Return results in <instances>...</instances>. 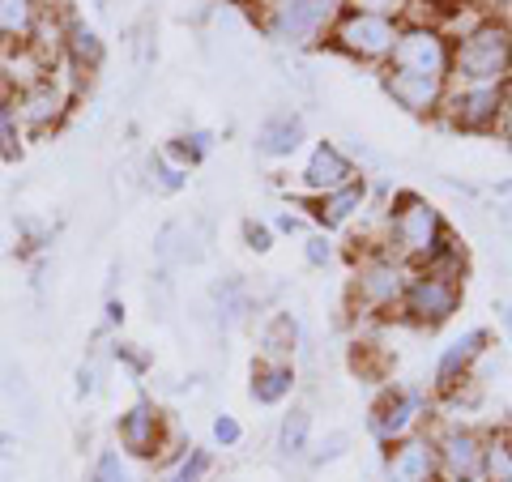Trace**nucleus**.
<instances>
[{
	"mask_svg": "<svg viewBox=\"0 0 512 482\" xmlns=\"http://www.w3.org/2000/svg\"><path fill=\"white\" fill-rule=\"evenodd\" d=\"M448 239L453 231H448L444 214L419 192H397L393 205L384 210V252H393L410 269H423Z\"/></svg>",
	"mask_w": 512,
	"mask_h": 482,
	"instance_id": "f257e3e1",
	"label": "nucleus"
},
{
	"mask_svg": "<svg viewBox=\"0 0 512 482\" xmlns=\"http://www.w3.org/2000/svg\"><path fill=\"white\" fill-rule=\"evenodd\" d=\"M512 82V26L504 18H483L453 43L448 86H508Z\"/></svg>",
	"mask_w": 512,
	"mask_h": 482,
	"instance_id": "f03ea898",
	"label": "nucleus"
},
{
	"mask_svg": "<svg viewBox=\"0 0 512 482\" xmlns=\"http://www.w3.org/2000/svg\"><path fill=\"white\" fill-rule=\"evenodd\" d=\"M406 282H410V265H402L393 252H384V248H363L359 265H355V278H350L355 312H367V316L397 312L402 308V295H406Z\"/></svg>",
	"mask_w": 512,
	"mask_h": 482,
	"instance_id": "7ed1b4c3",
	"label": "nucleus"
},
{
	"mask_svg": "<svg viewBox=\"0 0 512 482\" xmlns=\"http://www.w3.org/2000/svg\"><path fill=\"white\" fill-rule=\"evenodd\" d=\"M9 94V107L13 116H18L22 133L30 137H43V133H56V128L64 124V116H69L73 107V86H69V64H56L47 77H39V82H30L22 90H5Z\"/></svg>",
	"mask_w": 512,
	"mask_h": 482,
	"instance_id": "20e7f679",
	"label": "nucleus"
},
{
	"mask_svg": "<svg viewBox=\"0 0 512 482\" xmlns=\"http://www.w3.org/2000/svg\"><path fill=\"white\" fill-rule=\"evenodd\" d=\"M342 9H346V0H274L261 30L274 43H286V47L325 43L329 26L338 22Z\"/></svg>",
	"mask_w": 512,
	"mask_h": 482,
	"instance_id": "39448f33",
	"label": "nucleus"
},
{
	"mask_svg": "<svg viewBox=\"0 0 512 482\" xmlns=\"http://www.w3.org/2000/svg\"><path fill=\"white\" fill-rule=\"evenodd\" d=\"M461 295L466 291H461V278H453V273L410 269V282H406V295L397 312L419 329H440L461 312Z\"/></svg>",
	"mask_w": 512,
	"mask_h": 482,
	"instance_id": "423d86ee",
	"label": "nucleus"
},
{
	"mask_svg": "<svg viewBox=\"0 0 512 482\" xmlns=\"http://www.w3.org/2000/svg\"><path fill=\"white\" fill-rule=\"evenodd\" d=\"M397 30H402V22H389V18H372V13H350V9H342L338 22L329 26L325 43H329L338 56L355 60V64H389L393 43H397Z\"/></svg>",
	"mask_w": 512,
	"mask_h": 482,
	"instance_id": "0eeeda50",
	"label": "nucleus"
},
{
	"mask_svg": "<svg viewBox=\"0 0 512 482\" xmlns=\"http://www.w3.org/2000/svg\"><path fill=\"white\" fill-rule=\"evenodd\" d=\"M384 69L393 73H419V77H444L453 73V43L440 26L431 22H402L397 30V43H393V56Z\"/></svg>",
	"mask_w": 512,
	"mask_h": 482,
	"instance_id": "6e6552de",
	"label": "nucleus"
},
{
	"mask_svg": "<svg viewBox=\"0 0 512 482\" xmlns=\"http://www.w3.org/2000/svg\"><path fill=\"white\" fill-rule=\"evenodd\" d=\"M508 99V86H448L440 116L461 133H491L500 124V111Z\"/></svg>",
	"mask_w": 512,
	"mask_h": 482,
	"instance_id": "1a4fd4ad",
	"label": "nucleus"
},
{
	"mask_svg": "<svg viewBox=\"0 0 512 482\" xmlns=\"http://www.w3.org/2000/svg\"><path fill=\"white\" fill-rule=\"evenodd\" d=\"M120 444H124V453L128 457H141V461H150V457H167L171 453V436H167V419H163V410L154 406L150 397H137L133 406H128L120 414Z\"/></svg>",
	"mask_w": 512,
	"mask_h": 482,
	"instance_id": "9d476101",
	"label": "nucleus"
},
{
	"mask_svg": "<svg viewBox=\"0 0 512 482\" xmlns=\"http://www.w3.org/2000/svg\"><path fill=\"white\" fill-rule=\"evenodd\" d=\"M436 461L448 482H483L487 478V440L470 427H444L436 440Z\"/></svg>",
	"mask_w": 512,
	"mask_h": 482,
	"instance_id": "9b49d317",
	"label": "nucleus"
},
{
	"mask_svg": "<svg viewBox=\"0 0 512 482\" xmlns=\"http://www.w3.org/2000/svg\"><path fill=\"white\" fill-rule=\"evenodd\" d=\"M423 414H427V397L419 389H389L372 406V436L380 444H397L419 427Z\"/></svg>",
	"mask_w": 512,
	"mask_h": 482,
	"instance_id": "f8f14e48",
	"label": "nucleus"
},
{
	"mask_svg": "<svg viewBox=\"0 0 512 482\" xmlns=\"http://www.w3.org/2000/svg\"><path fill=\"white\" fill-rule=\"evenodd\" d=\"M350 180H359V167L350 163V158L333 146V141H316L312 154H308V163H303V171H299V188L312 192V197L338 192Z\"/></svg>",
	"mask_w": 512,
	"mask_h": 482,
	"instance_id": "ddd939ff",
	"label": "nucleus"
},
{
	"mask_svg": "<svg viewBox=\"0 0 512 482\" xmlns=\"http://www.w3.org/2000/svg\"><path fill=\"white\" fill-rule=\"evenodd\" d=\"M487 346H491V333L487 329H466L461 337H453V342L444 346V355L436 363V393H457L461 384L470 380V367L487 355Z\"/></svg>",
	"mask_w": 512,
	"mask_h": 482,
	"instance_id": "4468645a",
	"label": "nucleus"
},
{
	"mask_svg": "<svg viewBox=\"0 0 512 482\" xmlns=\"http://www.w3.org/2000/svg\"><path fill=\"white\" fill-rule=\"evenodd\" d=\"M384 94H389V99L402 111H410V116H440L448 82H444V77H419V73L384 69Z\"/></svg>",
	"mask_w": 512,
	"mask_h": 482,
	"instance_id": "2eb2a0df",
	"label": "nucleus"
},
{
	"mask_svg": "<svg viewBox=\"0 0 512 482\" xmlns=\"http://www.w3.org/2000/svg\"><path fill=\"white\" fill-rule=\"evenodd\" d=\"M384 478L389 482H436L440 478V461H436V444L427 436H406L389 448L384 461Z\"/></svg>",
	"mask_w": 512,
	"mask_h": 482,
	"instance_id": "dca6fc26",
	"label": "nucleus"
},
{
	"mask_svg": "<svg viewBox=\"0 0 512 482\" xmlns=\"http://www.w3.org/2000/svg\"><path fill=\"white\" fill-rule=\"evenodd\" d=\"M60 60L73 69V77H94L103 69V60H107V47H103V39H99V30L94 26H86V22H77V18H69L64 22V47H60Z\"/></svg>",
	"mask_w": 512,
	"mask_h": 482,
	"instance_id": "f3484780",
	"label": "nucleus"
},
{
	"mask_svg": "<svg viewBox=\"0 0 512 482\" xmlns=\"http://www.w3.org/2000/svg\"><path fill=\"white\" fill-rule=\"evenodd\" d=\"M308 210H312V218H316V227H320V231H338V227H346L350 218L367 210V180L359 175V180H350V184L338 188V192L312 197V201H308Z\"/></svg>",
	"mask_w": 512,
	"mask_h": 482,
	"instance_id": "a211bd4d",
	"label": "nucleus"
},
{
	"mask_svg": "<svg viewBox=\"0 0 512 482\" xmlns=\"http://www.w3.org/2000/svg\"><path fill=\"white\" fill-rule=\"evenodd\" d=\"M154 252H158V261L163 265H197L205 256V235H201L197 222L175 218V222H167V227L158 231Z\"/></svg>",
	"mask_w": 512,
	"mask_h": 482,
	"instance_id": "6ab92c4d",
	"label": "nucleus"
},
{
	"mask_svg": "<svg viewBox=\"0 0 512 482\" xmlns=\"http://www.w3.org/2000/svg\"><path fill=\"white\" fill-rule=\"evenodd\" d=\"M303 137H308V128H303L299 111H278V116H269L261 128H256V154L291 158L303 146Z\"/></svg>",
	"mask_w": 512,
	"mask_h": 482,
	"instance_id": "aec40b11",
	"label": "nucleus"
},
{
	"mask_svg": "<svg viewBox=\"0 0 512 482\" xmlns=\"http://www.w3.org/2000/svg\"><path fill=\"white\" fill-rule=\"evenodd\" d=\"M295 389V367L291 363H252V384H248V393L256 406H278V401H286Z\"/></svg>",
	"mask_w": 512,
	"mask_h": 482,
	"instance_id": "412c9836",
	"label": "nucleus"
},
{
	"mask_svg": "<svg viewBox=\"0 0 512 482\" xmlns=\"http://www.w3.org/2000/svg\"><path fill=\"white\" fill-rule=\"evenodd\" d=\"M43 18L39 0H0V39L5 43H30Z\"/></svg>",
	"mask_w": 512,
	"mask_h": 482,
	"instance_id": "4be33fe9",
	"label": "nucleus"
},
{
	"mask_svg": "<svg viewBox=\"0 0 512 482\" xmlns=\"http://www.w3.org/2000/svg\"><path fill=\"white\" fill-rule=\"evenodd\" d=\"M214 308H218V325L222 329H235L244 325L248 312H252V291L244 278H222L214 286Z\"/></svg>",
	"mask_w": 512,
	"mask_h": 482,
	"instance_id": "5701e85b",
	"label": "nucleus"
},
{
	"mask_svg": "<svg viewBox=\"0 0 512 482\" xmlns=\"http://www.w3.org/2000/svg\"><path fill=\"white\" fill-rule=\"evenodd\" d=\"M295 346H299V320L291 312H278L265 325V333H261V359H269V363H291Z\"/></svg>",
	"mask_w": 512,
	"mask_h": 482,
	"instance_id": "b1692460",
	"label": "nucleus"
},
{
	"mask_svg": "<svg viewBox=\"0 0 512 482\" xmlns=\"http://www.w3.org/2000/svg\"><path fill=\"white\" fill-rule=\"evenodd\" d=\"M312 440V410L308 406H291V414H282L278 427V453L282 457H303Z\"/></svg>",
	"mask_w": 512,
	"mask_h": 482,
	"instance_id": "393cba45",
	"label": "nucleus"
},
{
	"mask_svg": "<svg viewBox=\"0 0 512 482\" xmlns=\"http://www.w3.org/2000/svg\"><path fill=\"white\" fill-rule=\"evenodd\" d=\"M210 146H214V137L205 133V128H197V133H180V137H175L171 146H167V158H171V163H180V167L188 171V167H197L201 158L210 154Z\"/></svg>",
	"mask_w": 512,
	"mask_h": 482,
	"instance_id": "a878e982",
	"label": "nucleus"
},
{
	"mask_svg": "<svg viewBox=\"0 0 512 482\" xmlns=\"http://www.w3.org/2000/svg\"><path fill=\"white\" fill-rule=\"evenodd\" d=\"M205 474H210V453H205V448H184L180 461L158 482H205Z\"/></svg>",
	"mask_w": 512,
	"mask_h": 482,
	"instance_id": "bb28decb",
	"label": "nucleus"
},
{
	"mask_svg": "<svg viewBox=\"0 0 512 482\" xmlns=\"http://www.w3.org/2000/svg\"><path fill=\"white\" fill-rule=\"evenodd\" d=\"M150 184H154V192H163V197H175V192L188 184V171L180 163H171L167 154H154L150 158Z\"/></svg>",
	"mask_w": 512,
	"mask_h": 482,
	"instance_id": "cd10ccee",
	"label": "nucleus"
},
{
	"mask_svg": "<svg viewBox=\"0 0 512 482\" xmlns=\"http://www.w3.org/2000/svg\"><path fill=\"white\" fill-rule=\"evenodd\" d=\"M22 124L9 107V94H0V158H22Z\"/></svg>",
	"mask_w": 512,
	"mask_h": 482,
	"instance_id": "c85d7f7f",
	"label": "nucleus"
},
{
	"mask_svg": "<svg viewBox=\"0 0 512 482\" xmlns=\"http://www.w3.org/2000/svg\"><path fill=\"white\" fill-rule=\"evenodd\" d=\"M350 13H372V18H389V22H406L410 0H346Z\"/></svg>",
	"mask_w": 512,
	"mask_h": 482,
	"instance_id": "c756f323",
	"label": "nucleus"
},
{
	"mask_svg": "<svg viewBox=\"0 0 512 482\" xmlns=\"http://www.w3.org/2000/svg\"><path fill=\"white\" fill-rule=\"evenodd\" d=\"M90 482H133V478H128V470H124V461H120L116 448H103V453L94 457Z\"/></svg>",
	"mask_w": 512,
	"mask_h": 482,
	"instance_id": "7c9ffc66",
	"label": "nucleus"
},
{
	"mask_svg": "<svg viewBox=\"0 0 512 482\" xmlns=\"http://www.w3.org/2000/svg\"><path fill=\"white\" fill-rule=\"evenodd\" d=\"M303 261H308L312 269H325V265L333 261V239H329L325 231L308 235V239H303Z\"/></svg>",
	"mask_w": 512,
	"mask_h": 482,
	"instance_id": "2f4dec72",
	"label": "nucleus"
},
{
	"mask_svg": "<svg viewBox=\"0 0 512 482\" xmlns=\"http://www.w3.org/2000/svg\"><path fill=\"white\" fill-rule=\"evenodd\" d=\"M239 440H244V427H239L235 414H218L214 419V444L218 448H235Z\"/></svg>",
	"mask_w": 512,
	"mask_h": 482,
	"instance_id": "473e14b6",
	"label": "nucleus"
},
{
	"mask_svg": "<svg viewBox=\"0 0 512 482\" xmlns=\"http://www.w3.org/2000/svg\"><path fill=\"white\" fill-rule=\"evenodd\" d=\"M244 244L256 252V256H265L269 248H274V231L265 227V222H256V218H248L244 222Z\"/></svg>",
	"mask_w": 512,
	"mask_h": 482,
	"instance_id": "72a5a7b5",
	"label": "nucleus"
},
{
	"mask_svg": "<svg viewBox=\"0 0 512 482\" xmlns=\"http://www.w3.org/2000/svg\"><path fill=\"white\" fill-rule=\"evenodd\" d=\"M414 5H427V18H423V22L440 26V22L448 18V13H457L461 5H466V0H410V9H414ZM406 18H410V13H406Z\"/></svg>",
	"mask_w": 512,
	"mask_h": 482,
	"instance_id": "f704fd0d",
	"label": "nucleus"
},
{
	"mask_svg": "<svg viewBox=\"0 0 512 482\" xmlns=\"http://www.w3.org/2000/svg\"><path fill=\"white\" fill-rule=\"evenodd\" d=\"M346 431H333V436L325 440V444H320V453H316V465H325V461H338L342 453H346Z\"/></svg>",
	"mask_w": 512,
	"mask_h": 482,
	"instance_id": "c9c22d12",
	"label": "nucleus"
},
{
	"mask_svg": "<svg viewBox=\"0 0 512 482\" xmlns=\"http://www.w3.org/2000/svg\"><path fill=\"white\" fill-rule=\"evenodd\" d=\"M274 231H282V235H295V231H303V218H299V214H291V210H282V214L274 218Z\"/></svg>",
	"mask_w": 512,
	"mask_h": 482,
	"instance_id": "e433bc0d",
	"label": "nucleus"
},
{
	"mask_svg": "<svg viewBox=\"0 0 512 482\" xmlns=\"http://www.w3.org/2000/svg\"><path fill=\"white\" fill-rule=\"evenodd\" d=\"M495 128H500V133L512 141V90H508V99H504V111H500V124H495Z\"/></svg>",
	"mask_w": 512,
	"mask_h": 482,
	"instance_id": "4c0bfd02",
	"label": "nucleus"
},
{
	"mask_svg": "<svg viewBox=\"0 0 512 482\" xmlns=\"http://www.w3.org/2000/svg\"><path fill=\"white\" fill-rule=\"evenodd\" d=\"M120 320H124V308H120L116 299H111V303H107V325H120Z\"/></svg>",
	"mask_w": 512,
	"mask_h": 482,
	"instance_id": "58836bf2",
	"label": "nucleus"
},
{
	"mask_svg": "<svg viewBox=\"0 0 512 482\" xmlns=\"http://www.w3.org/2000/svg\"><path fill=\"white\" fill-rule=\"evenodd\" d=\"M504 13H508V18H512V0H504ZM512 26V22H508Z\"/></svg>",
	"mask_w": 512,
	"mask_h": 482,
	"instance_id": "ea45409f",
	"label": "nucleus"
},
{
	"mask_svg": "<svg viewBox=\"0 0 512 482\" xmlns=\"http://www.w3.org/2000/svg\"><path fill=\"white\" fill-rule=\"evenodd\" d=\"M99 5H103V0H99Z\"/></svg>",
	"mask_w": 512,
	"mask_h": 482,
	"instance_id": "a19ab883",
	"label": "nucleus"
}]
</instances>
